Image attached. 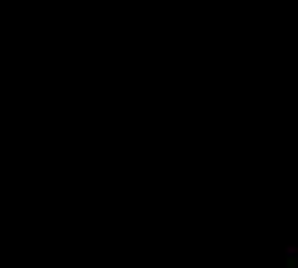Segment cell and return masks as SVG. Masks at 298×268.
Here are the masks:
<instances>
[{"mask_svg":"<svg viewBox=\"0 0 298 268\" xmlns=\"http://www.w3.org/2000/svg\"><path fill=\"white\" fill-rule=\"evenodd\" d=\"M285 255H298V245H288L285 248Z\"/></svg>","mask_w":298,"mask_h":268,"instance_id":"1","label":"cell"}]
</instances>
